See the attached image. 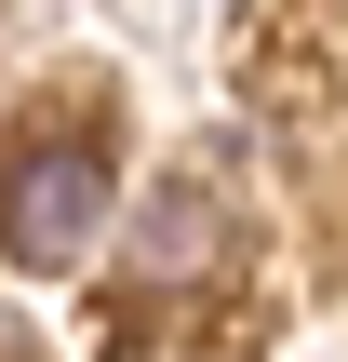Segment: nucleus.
Listing matches in <instances>:
<instances>
[{
	"label": "nucleus",
	"instance_id": "nucleus-1",
	"mask_svg": "<svg viewBox=\"0 0 348 362\" xmlns=\"http://www.w3.org/2000/svg\"><path fill=\"white\" fill-rule=\"evenodd\" d=\"M94 228H107V161L94 148H40V161L0 175V255L13 269H67V255H94Z\"/></svg>",
	"mask_w": 348,
	"mask_h": 362
},
{
	"label": "nucleus",
	"instance_id": "nucleus-2",
	"mask_svg": "<svg viewBox=\"0 0 348 362\" xmlns=\"http://www.w3.org/2000/svg\"><path fill=\"white\" fill-rule=\"evenodd\" d=\"M134 255H148V269H215V215H201V202H161V215L134 228Z\"/></svg>",
	"mask_w": 348,
	"mask_h": 362
}]
</instances>
